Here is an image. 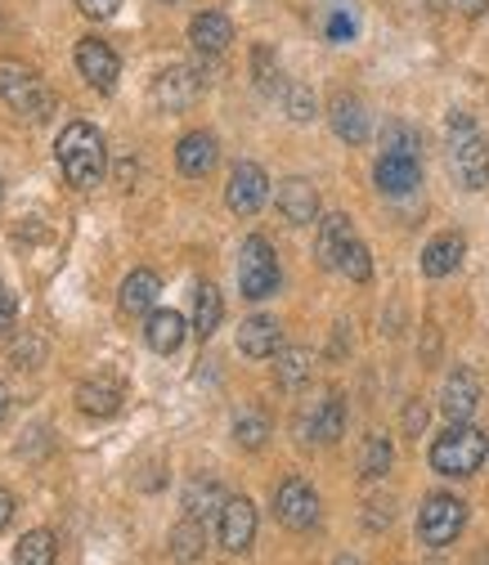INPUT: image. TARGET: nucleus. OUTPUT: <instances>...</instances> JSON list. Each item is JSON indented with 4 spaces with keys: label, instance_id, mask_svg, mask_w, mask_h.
Wrapping results in <instances>:
<instances>
[{
    "label": "nucleus",
    "instance_id": "obj_8",
    "mask_svg": "<svg viewBox=\"0 0 489 565\" xmlns=\"http://www.w3.org/2000/svg\"><path fill=\"white\" fill-rule=\"evenodd\" d=\"M77 73L86 77L91 90L113 95V90H117V77H121V58H117V50H113L108 41L86 36V41L77 45Z\"/></svg>",
    "mask_w": 489,
    "mask_h": 565
},
{
    "label": "nucleus",
    "instance_id": "obj_19",
    "mask_svg": "<svg viewBox=\"0 0 489 565\" xmlns=\"http://www.w3.org/2000/svg\"><path fill=\"white\" fill-rule=\"evenodd\" d=\"M341 431H346V404H341V395L319 399V408L306 417V440L310 445H337Z\"/></svg>",
    "mask_w": 489,
    "mask_h": 565
},
{
    "label": "nucleus",
    "instance_id": "obj_39",
    "mask_svg": "<svg viewBox=\"0 0 489 565\" xmlns=\"http://www.w3.org/2000/svg\"><path fill=\"white\" fill-rule=\"evenodd\" d=\"M32 360H41V341H19V345H14V364H19V369H36Z\"/></svg>",
    "mask_w": 489,
    "mask_h": 565
},
{
    "label": "nucleus",
    "instance_id": "obj_1",
    "mask_svg": "<svg viewBox=\"0 0 489 565\" xmlns=\"http://www.w3.org/2000/svg\"><path fill=\"white\" fill-rule=\"evenodd\" d=\"M54 158H59V171L67 175L73 189H95L104 180V135L91 126V121H67L59 130V145H54Z\"/></svg>",
    "mask_w": 489,
    "mask_h": 565
},
{
    "label": "nucleus",
    "instance_id": "obj_9",
    "mask_svg": "<svg viewBox=\"0 0 489 565\" xmlns=\"http://www.w3.org/2000/svg\"><path fill=\"white\" fill-rule=\"evenodd\" d=\"M265 198H269V175L256 162H238L230 184H225L230 211H234V216H256V211L265 206Z\"/></svg>",
    "mask_w": 489,
    "mask_h": 565
},
{
    "label": "nucleus",
    "instance_id": "obj_31",
    "mask_svg": "<svg viewBox=\"0 0 489 565\" xmlns=\"http://www.w3.org/2000/svg\"><path fill=\"white\" fill-rule=\"evenodd\" d=\"M391 440L386 436H369V445H364V458H360V471H364V480H382L386 471H391Z\"/></svg>",
    "mask_w": 489,
    "mask_h": 565
},
{
    "label": "nucleus",
    "instance_id": "obj_45",
    "mask_svg": "<svg viewBox=\"0 0 489 565\" xmlns=\"http://www.w3.org/2000/svg\"><path fill=\"white\" fill-rule=\"evenodd\" d=\"M0 198H6V184H0Z\"/></svg>",
    "mask_w": 489,
    "mask_h": 565
},
{
    "label": "nucleus",
    "instance_id": "obj_11",
    "mask_svg": "<svg viewBox=\"0 0 489 565\" xmlns=\"http://www.w3.org/2000/svg\"><path fill=\"white\" fill-rule=\"evenodd\" d=\"M221 547L225 552H247L256 539V503L252 499H225L221 508Z\"/></svg>",
    "mask_w": 489,
    "mask_h": 565
},
{
    "label": "nucleus",
    "instance_id": "obj_29",
    "mask_svg": "<svg viewBox=\"0 0 489 565\" xmlns=\"http://www.w3.org/2000/svg\"><path fill=\"white\" fill-rule=\"evenodd\" d=\"M19 565H54V534L50 530H28L14 547Z\"/></svg>",
    "mask_w": 489,
    "mask_h": 565
},
{
    "label": "nucleus",
    "instance_id": "obj_12",
    "mask_svg": "<svg viewBox=\"0 0 489 565\" xmlns=\"http://www.w3.org/2000/svg\"><path fill=\"white\" fill-rule=\"evenodd\" d=\"M440 408H445L449 422H471L476 417V408H480V382H476L471 369H454L449 373V382L440 391Z\"/></svg>",
    "mask_w": 489,
    "mask_h": 565
},
{
    "label": "nucleus",
    "instance_id": "obj_13",
    "mask_svg": "<svg viewBox=\"0 0 489 565\" xmlns=\"http://www.w3.org/2000/svg\"><path fill=\"white\" fill-rule=\"evenodd\" d=\"M189 41H193L198 54L216 58V54L230 50V41H234V23H230L221 10H202V14L189 23Z\"/></svg>",
    "mask_w": 489,
    "mask_h": 565
},
{
    "label": "nucleus",
    "instance_id": "obj_44",
    "mask_svg": "<svg viewBox=\"0 0 489 565\" xmlns=\"http://www.w3.org/2000/svg\"><path fill=\"white\" fill-rule=\"evenodd\" d=\"M337 565H360V561H355V556H341V561H337Z\"/></svg>",
    "mask_w": 489,
    "mask_h": 565
},
{
    "label": "nucleus",
    "instance_id": "obj_43",
    "mask_svg": "<svg viewBox=\"0 0 489 565\" xmlns=\"http://www.w3.org/2000/svg\"><path fill=\"white\" fill-rule=\"evenodd\" d=\"M6 413H10V395H6V386H0V422H6Z\"/></svg>",
    "mask_w": 489,
    "mask_h": 565
},
{
    "label": "nucleus",
    "instance_id": "obj_4",
    "mask_svg": "<svg viewBox=\"0 0 489 565\" xmlns=\"http://www.w3.org/2000/svg\"><path fill=\"white\" fill-rule=\"evenodd\" d=\"M485 454H489L485 431H476L471 422H454V427L432 445V467L440 476H471V471H480Z\"/></svg>",
    "mask_w": 489,
    "mask_h": 565
},
{
    "label": "nucleus",
    "instance_id": "obj_25",
    "mask_svg": "<svg viewBox=\"0 0 489 565\" xmlns=\"http://www.w3.org/2000/svg\"><path fill=\"white\" fill-rule=\"evenodd\" d=\"M278 364H274V382L284 386V391H301L306 382H310V373H315V355L306 345H288V350H278L274 355Z\"/></svg>",
    "mask_w": 489,
    "mask_h": 565
},
{
    "label": "nucleus",
    "instance_id": "obj_34",
    "mask_svg": "<svg viewBox=\"0 0 489 565\" xmlns=\"http://www.w3.org/2000/svg\"><path fill=\"white\" fill-rule=\"evenodd\" d=\"M386 153L417 158V130H413V126H404V121H391V126H386Z\"/></svg>",
    "mask_w": 489,
    "mask_h": 565
},
{
    "label": "nucleus",
    "instance_id": "obj_42",
    "mask_svg": "<svg viewBox=\"0 0 489 565\" xmlns=\"http://www.w3.org/2000/svg\"><path fill=\"white\" fill-rule=\"evenodd\" d=\"M423 422H427L423 404H408V431H413V436H417V431H423Z\"/></svg>",
    "mask_w": 489,
    "mask_h": 565
},
{
    "label": "nucleus",
    "instance_id": "obj_40",
    "mask_svg": "<svg viewBox=\"0 0 489 565\" xmlns=\"http://www.w3.org/2000/svg\"><path fill=\"white\" fill-rule=\"evenodd\" d=\"M449 10H458V14H467V19H476V14H485L489 10V0H445Z\"/></svg>",
    "mask_w": 489,
    "mask_h": 565
},
{
    "label": "nucleus",
    "instance_id": "obj_15",
    "mask_svg": "<svg viewBox=\"0 0 489 565\" xmlns=\"http://www.w3.org/2000/svg\"><path fill=\"white\" fill-rule=\"evenodd\" d=\"M216 158H221V145H216V135H206V130H189L176 145V167L184 175H212Z\"/></svg>",
    "mask_w": 489,
    "mask_h": 565
},
{
    "label": "nucleus",
    "instance_id": "obj_20",
    "mask_svg": "<svg viewBox=\"0 0 489 565\" xmlns=\"http://www.w3.org/2000/svg\"><path fill=\"white\" fill-rule=\"evenodd\" d=\"M351 243H355V230H351V221H346V216H328V221H319L315 256H319V265H323V269H337Z\"/></svg>",
    "mask_w": 489,
    "mask_h": 565
},
{
    "label": "nucleus",
    "instance_id": "obj_7",
    "mask_svg": "<svg viewBox=\"0 0 489 565\" xmlns=\"http://www.w3.org/2000/svg\"><path fill=\"white\" fill-rule=\"evenodd\" d=\"M274 516L288 530H315L319 525V493L306 480H284L274 489Z\"/></svg>",
    "mask_w": 489,
    "mask_h": 565
},
{
    "label": "nucleus",
    "instance_id": "obj_18",
    "mask_svg": "<svg viewBox=\"0 0 489 565\" xmlns=\"http://www.w3.org/2000/svg\"><path fill=\"white\" fill-rule=\"evenodd\" d=\"M121 399H126V386L117 377H91L77 386V408L86 417H113L121 408Z\"/></svg>",
    "mask_w": 489,
    "mask_h": 565
},
{
    "label": "nucleus",
    "instance_id": "obj_32",
    "mask_svg": "<svg viewBox=\"0 0 489 565\" xmlns=\"http://www.w3.org/2000/svg\"><path fill=\"white\" fill-rule=\"evenodd\" d=\"M198 552H202V521L184 516V521L171 530V556H176V561H193Z\"/></svg>",
    "mask_w": 489,
    "mask_h": 565
},
{
    "label": "nucleus",
    "instance_id": "obj_35",
    "mask_svg": "<svg viewBox=\"0 0 489 565\" xmlns=\"http://www.w3.org/2000/svg\"><path fill=\"white\" fill-rule=\"evenodd\" d=\"M284 99H288V117H293V121H310V117H315V95H310L306 86H288Z\"/></svg>",
    "mask_w": 489,
    "mask_h": 565
},
{
    "label": "nucleus",
    "instance_id": "obj_3",
    "mask_svg": "<svg viewBox=\"0 0 489 565\" xmlns=\"http://www.w3.org/2000/svg\"><path fill=\"white\" fill-rule=\"evenodd\" d=\"M449 167L463 189H485L489 184V145L485 135L471 126V117L454 113L449 117Z\"/></svg>",
    "mask_w": 489,
    "mask_h": 565
},
{
    "label": "nucleus",
    "instance_id": "obj_38",
    "mask_svg": "<svg viewBox=\"0 0 489 565\" xmlns=\"http://www.w3.org/2000/svg\"><path fill=\"white\" fill-rule=\"evenodd\" d=\"M328 36H332V41H351V36H355L351 14H332V19H328Z\"/></svg>",
    "mask_w": 489,
    "mask_h": 565
},
{
    "label": "nucleus",
    "instance_id": "obj_2",
    "mask_svg": "<svg viewBox=\"0 0 489 565\" xmlns=\"http://www.w3.org/2000/svg\"><path fill=\"white\" fill-rule=\"evenodd\" d=\"M0 104L28 121H45L54 113V95H50L45 77L19 58H0Z\"/></svg>",
    "mask_w": 489,
    "mask_h": 565
},
{
    "label": "nucleus",
    "instance_id": "obj_46",
    "mask_svg": "<svg viewBox=\"0 0 489 565\" xmlns=\"http://www.w3.org/2000/svg\"><path fill=\"white\" fill-rule=\"evenodd\" d=\"M167 6H176V0H167Z\"/></svg>",
    "mask_w": 489,
    "mask_h": 565
},
{
    "label": "nucleus",
    "instance_id": "obj_21",
    "mask_svg": "<svg viewBox=\"0 0 489 565\" xmlns=\"http://www.w3.org/2000/svg\"><path fill=\"white\" fill-rule=\"evenodd\" d=\"M328 117H332V130L346 139V145H364L369 139V108L355 95H337Z\"/></svg>",
    "mask_w": 489,
    "mask_h": 565
},
{
    "label": "nucleus",
    "instance_id": "obj_36",
    "mask_svg": "<svg viewBox=\"0 0 489 565\" xmlns=\"http://www.w3.org/2000/svg\"><path fill=\"white\" fill-rule=\"evenodd\" d=\"M14 319H19V301H14V292H10V288H0V337H6V332L14 328Z\"/></svg>",
    "mask_w": 489,
    "mask_h": 565
},
{
    "label": "nucleus",
    "instance_id": "obj_41",
    "mask_svg": "<svg viewBox=\"0 0 489 565\" xmlns=\"http://www.w3.org/2000/svg\"><path fill=\"white\" fill-rule=\"evenodd\" d=\"M10 521H14V493H10V489H0V534L10 530Z\"/></svg>",
    "mask_w": 489,
    "mask_h": 565
},
{
    "label": "nucleus",
    "instance_id": "obj_28",
    "mask_svg": "<svg viewBox=\"0 0 489 565\" xmlns=\"http://www.w3.org/2000/svg\"><path fill=\"white\" fill-rule=\"evenodd\" d=\"M252 77H256V90H261V95H284V90H288L284 67H278V58H274L269 45H256V50H252Z\"/></svg>",
    "mask_w": 489,
    "mask_h": 565
},
{
    "label": "nucleus",
    "instance_id": "obj_26",
    "mask_svg": "<svg viewBox=\"0 0 489 565\" xmlns=\"http://www.w3.org/2000/svg\"><path fill=\"white\" fill-rule=\"evenodd\" d=\"M184 328H189V323H184L176 310H153L145 337H149V345L158 350V355H176V350L184 345Z\"/></svg>",
    "mask_w": 489,
    "mask_h": 565
},
{
    "label": "nucleus",
    "instance_id": "obj_37",
    "mask_svg": "<svg viewBox=\"0 0 489 565\" xmlns=\"http://www.w3.org/2000/svg\"><path fill=\"white\" fill-rule=\"evenodd\" d=\"M77 6H82L86 19H113L121 0H77Z\"/></svg>",
    "mask_w": 489,
    "mask_h": 565
},
{
    "label": "nucleus",
    "instance_id": "obj_6",
    "mask_svg": "<svg viewBox=\"0 0 489 565\" xmlns=\"http://www.w3.org/2000/svg\"><path fill=\"white\" fill-rule=\"evenodd\" d=\"M467 525V508L454 499V493H432L417 512V539L427 547H449Z\"/></svg>",
    "mask_w": 489,
    "mask_h": 565
},
{
    "label": "nucleus",
    "instance_id": "obj_22",
    "mask_svg": "<svg viewBox=\"0 0 489 565\" xmlns=\"http://www.w3.org/2000/svg\"><path fill=\"white\" fill-rule=\"evenodd\" d=\"M221 508H225V493L216 476H193L184 484V516L206 521V516H221Z\"/></svg>",
    "mask_w": 489,
    "mask_h": 565
},
{
    "label": "nucleus",
    "instance_id": "obj_17",
    "mask_svg": "<svg viewBox=\"0 0 489 565\" xmlns=\"http://www.w3.org/2000/svg\"><path fill=\"white\" fill-rule=\"evenodd\" d=\"M238 350L247 360H274L278 350H284V332H278V323L269 315H256L238 328Z\"/></svg>",
    "mask_w": 489,
    "mask_h": 565
},
{
    "label": "nucleus",
    "instance_id": "obj_24",
    "mask_svg": "<svg viewBox=\"0 0 489 565\" xmlns=\"http://www.w3.org/2000/svg\"><path fill=\"white\" fill-rule=\"evenodd\" d=\"M463 252H467L463 234H440V238H432L427 252H423V274H427V278H445V274H454V269L463 265Z\"/></svg>",
    "mask_w": 489,
    "mask_h": 565
},
{
    "label": "nucleus",
    "instance_id": "obj_30",
    "mask_svg": "<svg viewBox=\"0 0 489 565\" xmlns=\"http://www.w3.org/2000/svg\"><path fill=\"white\" fill-rule=\"evenodd\" d=\"M234 440H238V449H261V445L269 440V417H265L261 408L238 413V417H234Z\"/></svg>",
    "mask_w": 489,
    "mask_h": 565
},
{
    "label": "nucleus",
    "instance_id": "obj_14",
    "mask_svg": "<svg viewBox=\"0 0 489 565\" xmlns=\"http://www.w3.org/2000/svg\"><path fill=\"white\" fill-rule=\"evenodd\" d=\"M373 180L386 198H404L423 184V171H417V158H400V153H382L373 167Z\"/></svg>",
    "mask_w": 489,
    "mask_h": 565
},
{
    "label": "nucleus",
    "instance_id": "obj_33",
    "mask_svg": "<svg viewBox=\"0 0 489 565\" xmlns=\"http://www.w3.org/2000/svg\"><path fill=\"white\" fill-rule=\"evenodd\" d=\"M346 278H355V282H369L373 278V256H369V247L355 238L351 247H346V256H341V265H337Z\"/></svg>",
    "mask_w": 489,
    "mask_h": 565
},
{
    "label": "nucleus",
    "instance_id": "obj_23",
    "mask_svg": "<svg viewBox=\"0 0 489 565\" xmlns=\"http://www.w3.org/2000/svg\"><path fill=\"white\" fill-rule=\"evenodd\" d=\"M158 292H162V278L153 269H130L126 282H121V310L126 315H145V310H153Z\"/></svg>",
    "mask_w": 489,
    "mask_h": 565
},
{
    "label": "nucleus",
    "instance_id": "obj_5",
    "mask_svg": "<svg viewBox=\"0 0 489 565\" xmlns=\"http://www.w3.org/2000/svg\"><path fill=\"white\" fill-rule=\"evenodd\" d=\"M278 282H284V269H278V256L265 238H247L243 252H238V288L243 297L252 301H265L278 292Z\"/></svg>",
    "mask_w": 489,
    "mask_h": 565
},
{
    "label": "nucleus",
    "instance_id": "obj_10",
    "mask_svg": "<svg viewBox=\"0 0 489 565\" xmlns=\"http://www.w3.org/2000/svg\"><path fill=\"white\" fill-rule=\"evenodd\" d=\"M198 95H202V77L193 73V67H184V63L167 67V73H158V82H153V104L167 108V113L189 108Z\"/></svg>",
    "mask_w": 489,
    "mask_h": 565
},
{
    "label": "nucleus",
    "instance_id": "obj_16",
    "mask_svg": "<svg viewBox=\"0 0 489 565\" xmlns=\"http://www.w3.org/2000/svg\"><path fill=\"white\" fill-rule=\"evenodd\" d=\"M278 216L288 225H310L319 216V193L310 189V180L293 175V180L278 184Z\"/></svg>",
    "mask_w": 489,
    "mask_h": 565
},
{
    "label": "nucleus",
    "instance_id": "obj_27",
    "mask_svg": "<svg viewBox=\"0 0 489 565\" xmlns=\"http://www.w3.org/2000/svg\"><path fill=\"white\" fill-rule=\"evenodd\" d=\"M221 319H225L221 288H216V282H202V288H198V301H193V332H198L202 341H206V337H216Z\"/></svg>",
    "mask_w": 489,
    "mask_h": 565
}]
</instances>
